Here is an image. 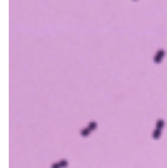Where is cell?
I'll list each match as a JSON object with an SVG mask.
<instances>
[{
    "instance_id": "obj_1",
    "label": "cell",
    "mask_w": 167,
    "mask_h": 168,
    "mask_svg": "<svg viewBox=\"0 0 167 168\" xmlns=\"http://www.w3.org/2000/svg\"><path fill=\"white\" fill-rule=\"evenodd\" d=\"M165 55H166V52L163 50V49H160L156 54H155V58H153V62L156 63V64H158V63H161L162 62V59L165 58Z\"/></svg>"
},
{
    "instance_id": "obj_2",
    "label": "cell",
    "mask_w": 167,
    "mask_h": 168,
    "mask_svg": "<svg viewBox=\"0 0 167 168\" xmlns=\"http://www.w3.org/2000/svg\"><path fill=\"white\" fill-rule=\"evenodd\" d=\"M161 132H162V131H160V129L155 128V131L152 132V138H153V139H158V138L161 137Z\"/></svg>"
},
{
    "instance_id": "obj_3",
    "label": "cell",
    "mask_w": 167,
    "mask_h": 168,
    "mask_svg": "<svg viewBox=\"0 0 167 168\" xmlns=\"http://www.w3.org/2000/svg\"><path fill=\"white\" fill-rule=\"evenodd\" d=\"M91 134V129L87 127V128H83V129H80V135L82 137H88V135Z\"/></svg>"
},
{
    "instance_id": "obj_4",
    "label": "cell",
    "mask_w": 167,
    "mask_h": 168,
    "mask_svg": "<svg viewBox=\"0 0 167 168\" xmlns=\"http://www.w3.org/2000/svg\"><path fill=\"white\" fill-rule=\"evenodd\" d=\"M163 127H165V122H163V119H158L157 123H156V128L160 129V131H162Z\"/></svg>"
},
{
    "instance_id": "obj_5",
    "label": "cell",
    "mask_w": 167,
    "mask_h": 168,
    "mask_svg": "<svg viewBox=\"0 0 167 168\" xmlns=\"http://www.w3.org/2000/svg\"><path fill=\"white\" fill-rule=\"evenodd\" d=\"M97 126H98V124H97L96 122H91V123L88 124V128H89L91 132H92V131H96V129H97Z\"/></svg>"
},
{
    "instance_id": "obj_6",
    "label": "cell",
    "mask_w": 167,
    "mask_h": 168,
    "mask_svg": "<svg viewBox=\"0 0 167 168\" xmlns=\"http://www.w3.org/2000/svg\"><path fill=\"white\" fill-rule=\"evenodd\" d=\"M59 164H60V167H62V168H67L69 163H68L67 159H64V158H63V159H60V161H59Z\"/></svg>"
},
{
    "instance_id": "obj_7",
    "label": "cell",
    "mask_w": 167,
    "mask_h": 168,
    "mask_svg": "<svg viewBox=\"0 0 167 168\" xmlns=\"http://www.w3.org/2000/svg\"><path fill=\"white\" fill-rule=\"evenodd\" d=\"M50 168H62V167H60L59 162H57V163H53V164L50 166Z\"/></svg>"
}]
</instances>
